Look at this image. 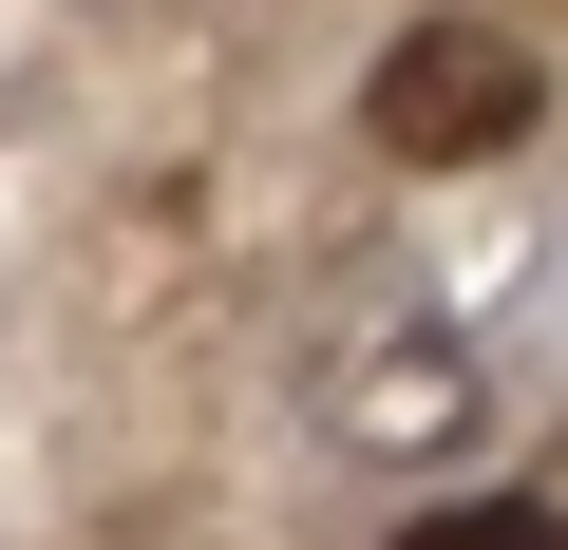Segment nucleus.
Masks as SVG:
<instances>
[{
  "label": "nucleus",
  "instance_id": "f03ea898",
  "mask_svg": "<svg viewBox=\"0 0 568 550\" xmlns=\"http://www.w3.org/2000/svg\"><path fill=\"white\" fill-rule=\"evenodd\" d=\"M342 418H379V437H455L474 418V380H455V342H398V361H361V399Z\"/></svg>",
  "mask_w": 568,
  "mask_h": 550
},
{
  "label": "nucleus",
  "instance_id": "7ed1b4c3",
  "mask_svg": "<svg viewBox=\"0 0 568 550\" xmlns=\"http://www.w3.org/2000/svg\"><path fill=\"white\" fill-rule=\"evenodd\" d=\"M398 550H568V512H530V493H455V512H417Z\"/></svg>",
  "mask_w": 568,
  "mask_h": 550
},
{
  "label": "nucleus",
  "instance_id": "f257e3e1",
  "mask_svg": "<svg viewBox=\"0 0 568 550\" xmlns=\"http://www.w3.org/2000/svg\"><path fill=\"white\" fill-rule=\"evenodd\" d=\"M530 114H549V77H530V39H493V20H417V39H379V77H361V133H379L398 171H493Z\"/></svg>",
  "mask_w": 568,
  "mask_h": 550
}]
</instances>
